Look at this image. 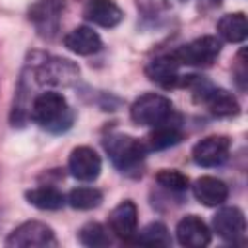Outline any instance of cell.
Listing matches in <instances>:
<instances>
[{
	"instance_id": "obj_1",
	"label": "cell",
	"mask_w": 248,
	"mask_h": 248,
	"mask_svg": "<svg viewBox=\"0 0 248 248\" xmlns=\"http://www.w3.org/2000/svg\"><path fill=\"white\" fill-rule=\"evenodd\" d=\"M31 118L48 132H64L74 122L68 101L56 91H45L33 99Z\"/></svg>"
},
{
	"instance_id": "obj_2",
	"label": "cell",
	"mask_w": 248,
	"mask_h": 248,
	"mask_svg": "<svg viewBox=\"0 0 248 248\" xmlns=\"http://www.w3.org/2000/svg\"><path fill=\"white\" fill-rule=\"evenodd\" d=\"M105 149L110 157V161L114 163L116 169H120L122 172L136 169L147 151V145L132 136L126 134H114L110 138H107L105 141Z\"/></svg>"
},
{
	"instance_id": "obj_3",
	"label": "cell",
	"mask_w": 248,
	"mask_h": 248,
	"mask_svg": "<svg viewBox=\"0 0 248 248\" xmlns=\"http://www.w3.org/2000/svg\"><path fill=\"white\" fill-rule=\"evenodd\" d=\"M130 116L140 126H157L172 116V103L165 95L145 93L132 103Z\"/></svg>"
},
{
	"instance_id": "obj_4",
	"label": "cell",
	"mask_w": 248,
	"mask_h": 248,
	"mask_svg": "<svg viewBox=\"0 0 248 248\" xmlns=\"http://www.w3.org/2000/svg\"><path fill=\"white\" fill-rule=\"evenodd\" d=\"M6 246L10 248H48V246H56V236H54V231L46 223L25 221L8 234Z\"/></svg>"
},
{
	"instance_id": "obj_5",
	"label": "cell",
	"mask_w": 248,
	"mask_h": 248,
	"mask_svg": "<svg viewBox=\"0 0 248 248\" xmlns=\"http://www.w3.org/2000/svg\"><path fill=\"white\" fill-rule=\"evenodd\" d=\"M221 52V43L217 37L211 35H203L194 39L192 43L180 46L178 50L172 52V56L176 58L178 64H186V66H209L215 62V58Z\"/></svg>"
},
{
	"instance_id": "obj_6",
	"label": "cell",
	"mask_w": 248,
	"mask_h": 248,
	"mask_svg": "<svg viewBox=\"0 0 248 248\" xmlns=\"http://www.w3.org/2000/svg\"><path fill=\"white\" fill-rule=\"evenodd\" d=\"M78 66L64 58H45L35 68V78L41 85H68L78 78Z\"/></svg>"
},
{
	"instance_id": "obj_7",
	"label": "cell",
	"mask_w": 248,
	"mask_h": 248,
	"mask_svg": "<svg viewBox=\"0 0 248 248\" xmlns=\"http://www.w3.org/2000/svg\"><path fill=\"white\" fill-rule=\"evenodd\" d=\"M231 141L227 136H207L198 141L192 149V159L200 167H219L227 161Z\"/></svg>"
},
{
	"instance_id": "obj_8",
	"label": "cell",
	"mask_w": 248,
	"mask_h": 248,
	"mask_svg": "<svg viewBox=\"0 0 248 248\" xmlns=\"http://www.w3.org/2000/svg\"><path fill=\"white\" fill-rule=\"evenodd\" d=\"M101 167L103 163H101L99 153L87 145H79L70 153L68 169L72 176L81 182H93L101 174Z\"/></svg>"
},
{
	"instance_id": "obj_9",
	"label": "cell",
	"mask_w": 248,
	"mask_h": 248,
	"mask_svg": "<svg viewBox=\"0 0 248 248\" xmlns=\"http://www.w3.org/2000/svg\"><path fill=\"white\" fill-rule=\"evenodd\" d=\"M213 231L227 242H236L246 232V219L238 207H223L213 215Z\"/></svg>"
},
{
	"instance_id": "obj_10",
	"label": "cell",
	"mask_w": 248,
	"mask_h": 248,
	"mask_svg": "<svg viewBox=\"0 0 248 248\" xmlns=\"http://www.w3.org/2000/svg\"><path fill=\"white\" fill-rule=\"evenodd\" d=\"M62 8H64L62 0H39L29 12V19L35 23L37 31L43 37H52L58 29Z\"/></svg>"
},
{
	"instance_id": "obj_11",
	"label": "cell",
	"mask_w": 248,
	"mask_h": 248,
	"mask_svg": "<svg viewBox=\"0 0 248 248\" xmlns=\"http://www.w3.org/2000/svg\"><path fill=\"white\" fill-rule=\"evenodd\" d=\"M196 83H198L196 93H200V101L205 103L215 116H232L238 112V101L229 91L211 87L207 83H202L200 79H196Z\"/></svg>"
},
{
	"instance_id": "obj_12",
	"label": "cell",
	"mask_w": 248,
	"mask_h": 248,
	"mask_svg": "<svg viewBox=\"0 0 248 248\" xmlns=\"http://www.w3.org/2000/svg\"><path fill=\"white\" fill-rule=\"evenodd\" d=\"M176 240L186 248H203L211 240V231L198 215H186L176 225Z\"/></svg>"
},
{
	"instance_id": "obj_13",
	"label": "cell",
	"mask_w": 248,
	"mask_h": 248,
	"mask_svg": "<svg viewBox=\"0 0 248 248\" xmlns=\"http://www.w3.org/2000/svg\"><path fill=\"white\" fill-rule=\"evenodd\" d=\"M108 227L116 236L130 240L132 234L138 231V207H136V203L132 200L120 202L108 215Z\"/></svg>"
},
{
	"instance_id": "obj_14",
	"label": "cell",
	"mask_w": 248,
	"mask_h": 248,
	"mask_svg": "<svg viewBox=\"0 0 248 248\" xmlns=\"http://www.w3.org/2000/svg\"><path fill=\"white\" fill-rule=\"evenodd\" d=\"M83 16L87 21L99 27H116L124 14L114 0H89L83 8Z\"/></svg>"
},
{
	"instance_id": "obj_15",
	"label": "cell",
	"mask_w": 248,
	"mask_h": 248,
	"mask_svg": "<svg viewBox=\"0 0 248 248\" xmlns=\"http://www.w3.org/2000/svg\"><path fill=\"white\" fill-rule=\"evenodd\" d=\"M192 192L196 196V200L207 207H217L221 203L227 202L229 198V188L223 180L215 178V176H202L194 182Z\"/></svg>"
},
{
	"instance_id": "obj_16",
	"label": "cell",
	"mask_w": 248,
	"mask_h": 248,
	"mask_svg": "<svg viewBox=\"0 0 248 248\" xmlns=\"http://www.w3.org/2000/svg\"><path fill=\"white\" fill-rule=\"evenodd\" d=\"M64 45H66L68 50H72L79 56H89V54H95V52L101 50L103 41H101L97 31H93L87 25H81V27L72 29L64 37Z\"/></svg>"
},
{
	"instance_id": "obj_17",
	"label": "cell",
	"mask_w": 248,
	"mask_h": 248,
	"mask_svg": "<svg viewBox=\"0 0 248 248\" xmlns=\"http://www.w3.org/2000/svg\"><path fill=\"white\" fill-rule=\"evenodd\" d=\"M178 62H176V58L172 56V54H169V56H157V58H153L149 64H147V68H145V74H147V78L151 79V81H155L157 85H161V87H172V85H176L178 83V79H180V76H178Z\"/></svg>"
},
{
	"instance_id": "obj_18",
	"label": "cell",
	"mask_w": 248,
	"mask_h": 248,
	"mask_svg": "<svg viewBox=\"0 0 248 248\" xmlns=\"http://www.w3.org/2000/svg\"><path fill=\"white\" fill-rule=\"evenodd\" d=\"M217 33L229 41V43H242L248 35V21L246 16L236 12V14H227L217 21Z\"/></svg>"
},
{
	"instance_id": "obj_19",
	"label": "cell",
	"mask_w": 248,
	"mask_h": 248,
	"mask_svg": "<svg viewBox=\"0 0 248 248\" xmlns=\"http://www.w3.org/2000/svg\"><path fill=\"white\" fill-rule=\"evenodd\" d=\"M25 198L31 205L39 207V209H46V211H54L60 209L66 203V198L62 192H58L52 186H41V188H33L29 192H25Z\"/></svg>"
},
{
	"instance_id": "obj_20",
	"label": "cell",
	"mask_w": 248,
	"mask_h": 248,
	"mask_svg": "<svg viewBox=\"0 0 248 248\" xmlns=\"http://www.w3.org/2000/svg\"><path fill=\"white\" fill-rule=\"evenodd\" d=\"M182 140V132L178 128V124H157L153 126V132L147 136V149H167L170 145H176Z\"/></svg>"
},
{
	"instance_id": "obj_21",
	"label": "cell",
	"mask_w": 248,
	"mask_h": 248,
	"mask_svg": "<svg viewBox=\"0 0 248 248\" xmlns=\"http://www.w3.org/2000/svg\"><path fill=\"white\" fill-rule=\"evenodd\" d=\"M130 242L132 244H141V246H169L170 236H169V231L163 223H149L140 232L136 231L132 234Z\"/></svg>"
},
{
	"instance_id": "obj_22",
	"label": "cell",
	"mask_w": 248,
	"mask_h": 248,
	"mask_svg": "<svg viewBox=\"0 0 248 248\" xmlns=\"http://www.w3.org/2000/svg\"><path fill=\"white\" fill-rule=\"evenodd\" d=\"M66 202H68L74 209L87 211V209L97 207V205L103 202V194H101L97 188H93V186H78V188H74V190L68 194Z\"/></svg>"
},
{
	"instance_id": "obj_23",
	"label": "cell",
	"mask_w": 248,
	"mask_h": 248,
	"mask_svg": "<svg viewBox=\"0 0 248 248\" xmlns=\"http://www.w3.org/2000/svg\"><path fill=\"white\" fill-rule=\"evenodd\" d=\"M79 242L89 248H101L110 244V236L101 223H87L79 229Z\"/></svg>"
},
{
	"instance_id": "obj_24",
	"label": "cell",
	"mask_w": 248,
	"mask_h": 248,
	"mask_svg": "<svg viewBox=\"0 0 248 248\" xmlns=\"http://www.w3.org/2000/svg\"><path fill=\"white\" fill-rule=\"evenodd\" d=\"M157 182L170 192H184L188 188V176L174 169H165L157 174Z\"/></svg>"
},
{
	"instance_id": "obj_25",
	"label": "cell",
	"mask_w": 248,
	"mask_h": 248,
	"mask_svg": "<svg viewBox=\"0 0 248 248\" xmlns=\"http://www.w3.org/2000/svg\"><path fill=\"white\" fill-rule=\"evenodd\" d=\"M244 56H246V50H240V52H238V58H236V68H234V78H236L240 89L246 87V79H248V70H246V60H244Z\"/></svg>"
},
{
	"instance_id": "obj_26",
	"label": "cell",
	"mask_w": 248,
	"mask_h": 248,
	"mask_svg": "<svg viewBox=\"0 0 248 248\" xmlns=\"http://www.w3.org/2000/svg\"><path fill=\"white\" fill-rule=\"evenodd\" d=\"M211 2H213V4H219V2H221V0H211Z\"/></svg>"
}]
</instances>
